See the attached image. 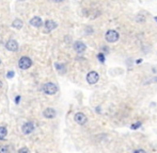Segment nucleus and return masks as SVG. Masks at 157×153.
Here are the masks:
<instances>
[{"label": "nucleus", "mask_w": 157, "mask_h": 153, "mask_svg": "<svg viewBox=\"0 0 157 153\" xmlns=\"http://www.w3.org/2000/svg\"><path fill=\"white\" fill-rule=\"evenodd\" d=\"M43 92L47 95H55L58 92V87L53 83H46L43 85Z\"/></svg>", "instance_id": "f257e3e1"}, {"label": "nucleus", "mask_w": 157, "mask_h": 153, "mask_svg": "<svg viewBox=\"0 0 157 153\" xmlns=\"http://www.w3.org/2000/svg\"><path fill=\"white\" fill-rule=\"evenodd\" d=\"M31 65H32V61H31L28 56H22V58H20L19 62H18V66L22 70L29 69L31 67Z\"/></svg>", "instance_id": "f03ea898"}, {"label": "nucleus", "mask_w": 157, "mask_h": 153, "mask_svg": "<svg viewBox=\"0 0 157 153\" xmlns=\"http://www.w3.org/2000/svg\"><path fill=\"white\" fill-rule=\"evenodd\" d=\"M105 38L108 43H115L119 39V33L115 30H109L106 32Z\"/></svg>", "instance_id": "7ed1b4c3"}, {"label": "nucleus", "mask_w": 157, "mask_h": 153, "mask_svg": "<svg viewBox=\"0 0 157 153\" xmlns=\"http://www.w3.org/2000/svg\"><path fill=\"white\" fill-rule=\"evenodd\" d=\"M98 79H99V77H98V73L96 71H91L87 75V81L89 84L97 83Z\"/></svg>", "instance_id": "20e7f679"}, {"label": "nucleus", "mask_w": 157, "mask_h": 153, "mask_svg": "<svg viewBox=\"0 0 157 153\" xmlns=\"http://www.w3.org/2000/svg\"><path fill=\"white\" fill-rule=\"evenodd\" d=\"M22 130L24 134H30L34 131V125L32 122H26L22 125Z\"/></svg>", "instance_id": "39448f33"}, {"label": "nucleus", "mask_w": 157, "mask_h": 153, "mask_svg": "<svg viewBox=\"0 0 157 153\" xmlns=\"http://www.w3.org/2000/svg\"><path fill=\"white\" fill-rule=\"evenodd\" d=\"M6 48L8 50L14 52V51H16L17 49H18V43H17L16 41H14V39H10V41L6 44Z\"/></svg>", "instance_id": "423d86ee"}, {"label": "nucleus", "mask_w": 157, "mask_h": 153, "mask_svg": "<svg viewBox=\"0 0 157 153\" xmlns=\"http://www.w3.org/2000/svg\"><path fill=\"white\" fill-rule=\"evenodd\" d=\"M74 119H75V121L78 125H84V123L87 122V116L84 114H82V113H77V114L75 115V117H74Z\"/></svg>", "instance_id": "0eeeda50"}, {"label": "nucleus", "mask_w": 157, "mask_h": 153, "mask_svg": "<svg viewBox=\"0 0 157 153\" xmlns=\"http://www.w3.org/2000/svg\"><path fill=\"white\" fill-rule=\"evenodd\" d=\"M74 49H75L76 52L82 53L86 49H87V46H86L82 42H76L75 44H74Z\"/></svg>", "instance_id": "6e6552de"}, {"label": "nucleus", "mask_w": 157, "mask_h": 153, "mask_svg": "<svg viewBox=\"0 0 157 153\" xmlns=\"http://www.w3.org/2000/svg\"><path fill=\"white\" fill-rule=\"evenodd\" d=\"M57 22H55L53 20H46V22H45V28H46V30L48 31V32H50V31L55 30V29L57 28Z\"/></svg>", "instance_id": "1a4fd4ad"}, {"label": "nucleus", "mask_w": 157, "mask_h": 153, "mask_svg": "<svg viewBox=\"0 0 157 153\" xmlns=\"http://www.w3.org/2000/svg\"><path fill=\"white\" fill-rule=\"evenodd\" d=\"M30 25L33 26V27H35V28H40V27H42L43 21H42V19H41L40 17L35 16V17H33V18L30 20Z\"/></svg>", "instance_id": "9d476101"}, {"label": "nucleus", "mask_w": 157, "mask_h": 153, "mask_svg": "<svg viewBox=\"0 0 157 153\" xmlns=\"http://www.w3.org/2000/svg\"><path fill=\"white\" fill-rule=\"evenodd\" d=\"M43 115H44V117H46V118H48V119H50V118H53V117L56 116V111H55L53 109L48 107V109H46L44 111Z\"/></svg>", "instance_id": "9b49d317"}, {"label": "nucleus", "mask_w": 157, "mask_h": 153, "mask_svg": "<svg viewBox=\"0 0 157 153\" xmlns=\"http://www.w3.org/2000/svg\"><path fill=\"white\" fill-rule=\"evenodd\" d=\"M22 26H24V23H22V21L20 19H15L14 21L12 22V27L15 29H22Z\"/></svg>", "instance_id": "f8f14e48"}, {"label": "nucleus", "mask_w": 157, "mask_h": 153, "mask_svg": "<svg viewBox=\"0 0 157 153\" xmlns=\"http://www.w3.org/2000/svg\"><path fill=\"white\" fill-rule=\"evenodd\" d=\"M8 134V131L4 127H0V139H4Z\"/></svg>", "instance_id": "ddd939ff"}, {"label": "nucleus", "mask_w": 157, "mask_h": 153, "mask_svg": "<svg viewBox=\"0 0 157 153\" xmlns=\"http://www.w3.org/2000/svg\"><path fill=\"white\" fill-rule=\"evenodd\" d=\"M0 153H9V149L6 146H0Z\"/></svg>", "instance_id": "4468645a"}, {"label": "nucleus", "mask_w": 157, "mask_h": 153, "mask_svg": "<svg viewBox=\"0 0 157 153\" xmlns=\"http://www.w3.org/2000/svg\"><path fill=\"white\" fill-rule=\"evenodd\" d=\"M18 153H30V150H29L27 147H24L18 150Z\"/></svg>", "instance_id": "2eb2a0df"}, {"label": "nucleus", "mask_w": 157, "mask_h": 153, "mask_svg": "<svg viewBox=\"0 0 157 153\" xmlns=\"http://www.w3.org/2000/svg\"><path fill=\"white\" fill-rule=\"evenodd\" d=\"M97 58L102 62V63H104V62H105V56H104V54H103V53H98Z\"/></svg>", "instance_id": "dca6fc26"}, {"label": "nucleus", "mask_w": 157, "mask_h": 153, "mask_svg": "<svg viewBox=\"0 0 157 153\" xmlns=\"http://www.w3.org/2000/svg\"><path fill=\"white\" fill-rule=\"evenodd\" d=\"M141 125V122H137V123H135V125H132V129L133 130H136V129H138L139 127Z\"/></svg>", "instance_id": "f3484780"}, {"label": "nucleus", "mask_w": 157, "mask_h": 153, "mask_svg": "<svg viewBox=\"0 0 157 153\" xmlns=\"http://www.w3.org/2000/svg\"><path fill=\"white\" fill-rule=\"evenodd\" d=\"M8 78L10 79V78H13V75H14V71H9L8 73Z\"/></svg>", "instance_id": "a211bd4d"}, {"label": "nucleus", "mask_w": 157, "mask_h": 153, "mask_svg": "<svg viewBox=\"0 0 157 153\" xmlns=\"http://www.w3.org/2000/svg\"><path fill=\"white\" fill-rule=\"evenodd\" d=\"M134 153H146L144 150H142V149H138V150H136Z\"/></svg>", "instance_id": "6ab92c4d"}, {"label": "nucleus", "mask_w": 157, "mask_h": 153, "mask_svg": "<svg viewBox=\"0 0 157 153\" xmlns=\"http://www.w3.org/2000/svg\"><path fill=\"white\" fill-rule=\"evenodd\" d=\"M19 100H20V97H19V96L15 98V102H16V103H19Z\"/></svg>", "instance_id": "aec40b11"}, {"label": "nucleus", "mask_w": 157, "mask_h": 153, "mask_svg": "<svg viewBox=\"0 0 157 153\" xmlns=\"http://www.w3.org/2000/svg\"><path fill=\"white\" fill-rule=\"evenodd\" d=\"M55 2H61V1H63V0H53Z\"/></svg>", "instance_id": "412c9836"}, {"label": "nucleus", "mask_w": 157, "mask_h": 153, "mask_svg": "<svg viewBox=\"0 0 157 153\" xmlns=\"http://www.w3.org/2000/svg\"><path fill=\"white\" fill-rule=\"evenodd\" d=\"M155 20H156V21H157V16H156V17H155Z\"/></svg>", "instance_id": "4be33fe9"}, {"label": "nucleus", "mask_w": 157, "mask_h": 153, "mask_svg": "<svg viewBox=\"0 0 157 153\" xmlns=\"http://www.w3.org/2000/svg\"><path fill=\"white\" fill-rule=\"evenodd\" d=\"M0 86H1V82H0Z\"/></svg>", "instance_id": "5701e85b"}, {"label": "nucleus", "mask_w": 157, "mask_h": 153, "mask_svg": "<svg viewBox=\"0 0 157 153\" xmlns=\"http://www.w3.org/2000/svg\"><path fill=\"white\" fill-rule=\"evenodd\" d=\"M0 64H1V62H0Z\"/></svg>", "instance_id": "b1692460"}]
</instances>
